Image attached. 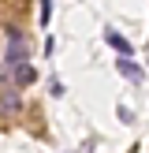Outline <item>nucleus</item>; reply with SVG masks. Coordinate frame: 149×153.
Listing matches in <instances>:
<instances>
[{
  "instance_id": "nucleus-2",
  "label": "nucleus",
  "mask_w": 149,
  "mask_h": 153,
  "mask_svg": "<svg viewBox=\"0 0 149 153\" xmlns=\"http://www.w3.org/2000/svg\"><path fill=\"white\" fill-rule=\"evenodd\" d=\"M4 64H7V67H11V64H26V37H19V34L11 37V45H7V56H4Z\"/></svg>"
},
{
  "instance_id": "nucleus-1",
  "label": "nucleus",
  "mask_w": 149,
  "mask_h": 153,
  "mask_svg": "<svg viewBox=\"0 0 149 153\" xmlns=\"http://www.w3.org/2000/svg\"><path fill=\"white\" fill-rule=\"evenodd\" d=\"M4 75H7L11 82H19V86H22V82H34V79H37V71H34L30 64H11V67L4 64Z\"/></svg>"
},
{
  "instance_id": "nucleus-4",
  "label": "nucleus",
  "mask_w": 149,
  "mask_h": 153,
  "mask_svg": "<svg viewBox=\"0 0 149 153\" xmlns=\"http://www.w3.org/2000/svg\"><path fill=\"white\" fill-rule=\"evenodd\" d=\"M22 108V101H19V94H0V116H11V112H19Z\"/></svg>"
},
{
  "instance_id": "nucleus-6",
  "label": "nucleus",
  "mask_w": 149,
  "mask_h": 153,
  "mask_svg": "<svg viewBox=\"0 0 149 153\" xmlns=\"http://www.w3.org/2000/svg\"><path fill=\"white\" fill-rule=\"evenodd\" d=\"M52 19V0H41V26H49Z\"/></svg>"
},
{
  "instance_id": "nucleus-3",
  "label": "nucleus",
  "mask_w": 149,
  "mask_h": 153,
  "mask_svg": "<svg viewBox=\"0 0 149 153\" xmlns=\"http://www.w3.org/2000/svg\"><path fill=\"white\" fill-rule=\"evenodd\" d=\"M116 71L123 75V79H131V82H142V79H145V75H142V67L134 64V60H127V56H123V60L116 64Z\"/></svg>"
},
{
  "instance_id": "nucleus-5",
  "label": "nucleus",
  "mask_w": 149,
  "mask_h": 153,
  "mask_svg": "<svg viewBox=\"0 0 149 153\" xmlns=\"http://www.w3.org/2000/svg\"><path fill=\"white\" fill-rule=\"evenodd\" d=\"M104 41H108V45H112L116 52H123V56L131 52V41H127L123 34H116V30H104Z\"/></svg>"
}]
</instances>
